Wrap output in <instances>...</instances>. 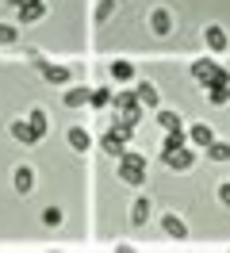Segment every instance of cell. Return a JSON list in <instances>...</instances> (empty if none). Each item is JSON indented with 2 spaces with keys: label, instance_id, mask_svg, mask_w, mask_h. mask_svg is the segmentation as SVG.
I'll use <instances>...</instances> for the list:
<instances>
[{
  "label": "cell",
  "instance_id": "obj_1",
  "mask_svg": "<svg viewBox=\"0 0 230 253\" xmlns=\"http://www.w3.org/2000/svg\"><path fill=\"white\" fill-rule=\"evenodd\" d=\"M119 180L123 184H146V158L142 154H131V150H123L119 154Z\"/></svg>",
  "mask_w": 230,
  "mask_h": 253
},
{
  "label": "cell",
  "instance_id": "obj_2",
  "mask_svg": "<svg viewBox=\"0 0 230 253\" xmlns=\"http://www.w3.org/2000/svg\"><path fill=\"white\" fill-rule=\"evenodd\" d=\"M192 77L203 81V84H230V73H227V69H219L215 62H207V58L192 62Z\"/></svg>",
  "mask_w": 230,
  "mask_h": 253
},
{
  "label": "cell",
  "instance_id": "obj_3",
  "mask_svg": "<svg viewBox=\"0 0 230 253\" xmlns=\"http://www.w3.org/2000/svg\"><path fill=\"white\" fill-rule=\"evenodd\" d=\"M192 161H196V154H192L188 146H177V150H165V165H169V169H192Z\"/></svg>",
  "mask_w": 230,
  "mask_h": 253
},
{
  "label": "cell",
  "instance_id": "obj_4",
  "mask_svg": "<svg viewBox=\"0 0 230 253\" xmlns=\"http://www.w3.org/2000/svg\"><path fill=\"white\" fill-rule=\"evenodd\" d=\"M100 150H104V154H111V158H119L123 150H127V138H123V134H115V130L107 126L104 134H100Z\"/></svg>",
  "mask_w": 230,
  "mask_h": 253
},
{
  "label": "cell",
  "instance_id": "obj_5",
  "mask_svg": "<svg viewBox=\"0 0 230 253\" xmlns=\"http://www.w3.org/2000/svg\"><path fill=\"white\" fill-rule=\"evenodd\" d=\"M35 65L43 69V77L50 81V84H65V81H69V69H65V65H50V62H43L39 54H35Z\"/></svg>",
  "mask_w": 230,
  "mask_h": 253
},
{
  "label": "cell",
  "instance_id": "obj_6",
  "mask_svg": "<svg viewBox=\"0 0 230 253\" xmlns=\"http://www.w3.org/2000/svg\"><path fill=\"white\" fill-rule=\"evenodd\" d=\"M150 31L153 35H169L173 31V12H169V8H157V12L150 16Z\"/></svg>",
  "mask_w": 230,
  "mask_h": 253
},
{
  "label": "cell",
  "instance_id": "obj_7",
  "mask_svg": "<svg viewBox=\"0 0 230 253\" xmlns=\"http://www.w3.org/2000/svg\"><path fill=\"white\" fill-rule=\"evenodd\" d=\"M46 16V0H31V4H19V23H35V19Z\"/></svg>",
  "mask_w": 230,
  "mask_h": 253
},
{
  "label": "cell",
  "instance_id": "obj_8",
  "mask_svg": "<svg viewBox=\"0 0 230 253\" xmlns=\"http://www.w3.org/2000/svg\"><path fill=\"white\" fill-rule=\"evenodd\" d=\"M135 96H138V104H142V108H157V100H161V92L153 88L150 81H142V84H135Z\"/></svg>",
  "mask_w": 230,
  "mask_h": 253
},
{
  "label": "cell",
  "instance_id": "obj_9",
  "mask_svg": "<svg viewBox=\"0 0 230 253\" xmlns=\"http://www.w3.org/2000/svg\"><path fill=\"white\" fill-rule=\"evenodd\" d=\"M12 138H19V142H27V146H31V142H39L43 134L31 126V119H27V123H23V119H15V123H12Z\"/></svg>",
  "mask_w": 230,
  "mask_h": 253
},
{
  "label": "cell",
  "instance_id": "obj_10",
  "mask_svg": "<svg viewBox=\"0 0 230 253\" xmlns=\"http://www.w3.org/2000/svg\"><path fill=\"white\" fill-rule=\"evenodd\" d=\"M203 42H207L215 54H223V50L230 46V39H227V31H223V27H207V31H203Z\"/></svg>",
  "mask_w": 230,
  "mask_h": 253
},
{
  "label": "cell",
  "instance_id": "obj_11",
  "mask_svg": "<svg viewBox=\"0 0 230 253\" xmlns=\"http://www.w3.org/2000/svg\"><path fill=\"white\" fill-rule=\"evenodd\" d=\"M12 184H15V192H23V196H27V192L35 188V169H27V165H19V169L12 173Z\"/></svg>",
  "mask_w": 230,
  "mask_h": 253
},
{
  "label": "cell",
  "instance_id": "obj_12",
  "mask_svg": "<svg viewBox=\"0 0 230 253\" xmlns=\"http://www.w3.org/2000/svg\"><path fill=\"white\" fill-rule=\"evenodd\" d=\"M161 230H165L169 238H177V242L188 238V226H184V219H177V215H165V219H161Z\"/></svg>",
  "mask_w": 230,
  "mask_h": 253
},
{
  "label": "cell",
  "instance_id": "obj_13",
  "mask_svg": "<svg viewBox=\"0 0 230 253\" xmlns=\"http://www.w3.org/2000/svg\"><path fill=\"white\" fill-rule=\"evenodd\" d=\"M65 138H69V146H73L77 154H89L92 138H89V130H85V126H69V134H65Z\"/></svg>",
  "mask_w": 230,
  "mask_h": 253
},
{
  "label": "cell",
  "instance_id": "obj_14",
  "mask_svg": "<svg viewBox=\"0 0 230 253\" xmlns=\"http://www.w3.org/2000/svg\"><path fill=\"white\" fill-rule=\"evenodd\" d=\"M150 215H153L150 200H146V196H138V200H135V207H131V222H135V226H142V222L150 219Z\"/></svg>",
  "mask_w": 230,
  "mask_h": 253
},
{
  "label": "cell",
  "instance_id": "obj_15",
  "mask_svg": "<svg viewBox=\"0 0 230 253\" xmlns=\"http://www.w3.org/2000/svg\"><path fill=\"white\" fill-rule=\"evenodd\" d=\"M188 138H192L196 146H211V142H215V130H211V123H196Z\"/></svg>",
  "mask_w": 230,
  "mask_h": 253
},
{
  "label": "cell",
  "instance_id": "obj_16",
  "mask_svg": "<svg viewBox=\"0 0 230 253\" xmlns=\"http://www.w3.org/2000/svg\"><path fill=\"white\" fill-rule=\"evenodd\" d=\"M111 77L119 81V84H131V81H135V65L131 62H111Z\"/></svg>",
  "mask_w": 230,
  "mask_h": 253
},
{
  "label": "cell",
  "instance_id": "obj_17",
  "mask_svg": "<svg viewBox=\"0 0 230 253\" xmlns=\"http://www.w3.org/2000/svg\"><path fill=\"white\" fill-rule=\"evenodd\" d=\"M61 104L65 108H85L89 104V88H69V92L61 96Z\"/></svg>",
  "mask_w": 230,
  "mask_h": 253
},
{
  "label": "cell",
  "instance_id": "obj_18",
  "mask_svg": "<svg viewBox=\"0 0 230 253\" xmlns=\"http://www.w3.org/2000/svg\"><path fill=\"white\" fill-rule=\"evenodd\" d=\"M207 100L223 108V104H227V100H230V84H207Z\"/></svg>",
  "mask_w": 230,
  "mask_h": 253
},
{
  "label": "cell",
  "instance_id": "obj_19",
  "mask_svg": "<svg viewBox=\"0 0 230 253\" xmlns=\"http://www.w3.org/2000/svg\"><path fill=\"white\" fill-rule=\"evenodd\" d=\"M89 104L92 108H107V104H111V92H107V88H89Z\"/></svg>",
  "mask_w": 230,
  "mask_h": 253
},
{
  "label": "cell",
  "instance_id": "obj_20",
  "mask_svg": "<svg viewBox=\"0 0 230 253\" xmlns=\"http://www.w3.org/2000/svg\"><path fill=\"white\" fill-rule=\"evenodd\" d=\"M207 154H211V161H230V142H211Z\"/></svg>",
  "mask_w": 230,
  "mask_h": 253
},
{
  "label": "cell",
  "instance_id": "obj_21",
  "mask_svg": "<svg viewBox=\"0 0 230 253\" xmlns=\"http://www.w3.org/2000/svg\"><path fill=\"white\" fill-rule=\"evenodd\" d=\"M27 119H31V126H35L39 134H46V126H50V123H46V111H43V108H31Z\"/></svg>",
  "mask_w": 230,
  "mask_h": 253
},
{
  "label": "cell",
  "instance_id": "obj_22",
  "mask_svg": "<svg viewBox=\"0 0 230 253\" xmlns=\"http://www.w3.org/2000/svg\"><path fill=\"white\" fill-rule=\"evenodd\" d=\"M157 123L165 126V130H177V126H181V115H177V111H157Z\"/></svg>",
  "mask_w": 230,
  "mask_h": 253
},
{
  "label": "cell",
  "instance_id": "obj_23",
  "mask_svg": "<svg viewBox=\"0 0 230 253\" xmlns=\"http://www.w3.org/2000/svg\"><path fill=\"white\" fill-rule=\"evenodd\" d=\"M111 12H115V0H100V4H96V23L111 19Z\"/></svg>",
  "mask_w": 230,
  "mask_h": 253
},
{
  "label": "cell",
  "instance_id": "obj_24",
  "mask_svg": "<svg viewBox=\"0 0 230 253\" xmlns=\"http://www.w3.org/2000/svg\"><path fill=\"white\" fill-rule=\"evenodd\" d=\"M177 146H184V130L177 126V130H165V150H177Z\"/></svg>",
  "mask_w": 230,
  "mask_h": 253
},
{
  "label": "cell",
  "instance_id": "obj_25",
  "mask_svg": "<svg viewBox=\"0 0 230 253\" xmlns=\"http://www.w3.org/2000/svg\"><path fill=\"white\" fill-rule=\"evenodd\" d=\"M15 39H19V31L12 23H0V42H15Z\"/></svg>",
  "mask_w": 230,
  "mask_h": 253
},
{
  "label": "cell",
  "instance_id": "obj_26",
  "mask_svg": "<svg viewBox=\"0 0 230 253\" xmlns=\"http://www.w3.org/2000/svg\"><path fill=\"white\" fill-rule=\"evenodd\" d=\"M43 222H46V226H58V222H61V211H58V207H46V211H43Z\"/></svg>",
  "mask_w": 230,
  "mask_h": 253
},
{
  "label": "cell",
  "instance_id": "obj_27",
  "mask_svg": "<svg viewBox=\"0 0 230 253\" xmlns=\"http://www.w3.org/2000/svg\"><path fill=\"white\" fill-rule=\"evenodd\" d=\"M219 204L230 207V184H219Z\"/></svg>",
  "mask_w": 230,
  "mask_h": 253
},
{
  "label": "cell",
  "instance_id": "obj_28",
  "mask_svg": "<svg viewBox=\"0 0 230 253\" xmlns=\"http://www.w3.org/2000/svg\"><path fill=\"white\" fill-rule=\"evenodd\" d=\"M8 4H15V8H19V4H31V0H8Z\"/></svg>",
  "mask_w": 230,
  "mask_h": 253
}]
</instances>
